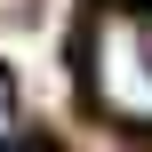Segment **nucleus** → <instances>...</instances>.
<instances>
[{"mask_svg":"<svg viewBox=\"0 0 152 152\" xmlns=\"http://www.w3.org/2000/svg\"><path fill=\"white\" fill-rule=\"evenodd\" d=\"M16 136V80H8V64H0V144Z\"/></svg>","mask_w":152,"mask_h":152,"instance_id":"nucleus-2","label":"nucleus"},{"mask_svg":"<svg viewBox=\"0 0 152 152\" xmlns=\"http://www.w3.org/2000/svg\"><path fill=\"white\" fill-rule=\"evenodd\" d=\"M0 152H32V144H0Z\"/></svg>","mask_w":152,"mask_h":152,"instance_id":"nucleus-3","label":"nucleus"},{"mask_svg":"<svg viewBox=\"0 0 152 152\" xmlns=\"http://www.w3.org/2000/svg\"><path fill=\"white\" fill-rule=\"evenodd\" d=\"M80 80L112 128H152V8L96 0L80 16Z\"/></svg>","mask_w":152,"mask_h":152,"instance_id":"nucleus-1","label":"nucleus"}]
</instances>
